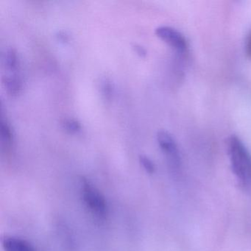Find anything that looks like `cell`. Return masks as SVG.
I'll return each instance as SVG.
<instances>
[{
	"mask_svg": "<svg viewBox=\"0 0 251 251\" xmlns=\"http://www.w3.org/2000/svg\"><path fill=\"white\" fill-rule=\"evenodd\" d=\"M139 161H140V164H142L143 168L148 173H154V171H155V165H154L153 162L148 156L145 155H141L139 156Z\"/></svg>",
	"mask_w": 251,
	"mask_h": 251,
	"instance_id": "8fae6325",
	"label": "cell"
},
{
	"mask_svg": "<svg viewBox=\"0 0 251 251\" xmlns=\"http://www.w3.org/2000/svg\"><path fill=\"white\" fill-rule=\"evenodd\" d=\"M157 140L170 163L173 165H177L179 162L178 151L173 136L166 130H161L157 133Z\"/></svg>",
	"mask_w": 251,
	"mask_h": 251,
	"instance_id": "277c9868",
	"label": "cell"
},
{
	"mask_svg": "<svg viewBox=\"0 0 251 251\" xmlns=\"http://www.w3.org/2000/svg\"><path fill=\"white\" fill-rule=\"evenodd\" d=\"M227 146L233 173L242 186L251 188V154L237 136H230L227 141Z\"/></svg>",
	"mask_w": 251,
	"mask_h": 251,
	"instance_id": "6da1fadb",
	"label": "cell"
},
{
	"mask_svg": "<svg viewBox=\"0 0 251 251\" xmlns=\"http://www.w3.org/2000/svg\"><path fill=\"white\" fill-rule=\"evenodd\" d=\"M101 93L105 100H110L112 98L114 93V86L111 80L108 79H104L100 84Z\"/></svg>",
	"mask_w": 251,
	"mask_h": 251,
	"instance_id": "30bf717a",
	"label": "cell"
},
{
	"mask_svg": "<svg viewBox=\"0 0 251 251\" xmlns=\"http://www.w3.org/2000/svg\"><path fill=\"white\" fill-rule=\"evenodd\" d=\"M133 48L136 51V53L140 56L145 57L147 55L146 49L142 45H139V44H133Z\"/></svg>",
	"mask_w": 251,
	"mask_h": 251,
	"instance_id": "7c38bea8",
	"label": "cell"
},
{
	"mask_svg": "<svg viewBox=\"0 0 251 251\" xmlns=\"http://www.w3.org/2000/svg\"><path fill=\"white\" fill-rule=\"evenodd\" d=\"M61 125L63 128L69 133H77L81 130L80 122L74 118H64Z\"/></svg>",
	"mask_w": 251,
	"mask_h": 251,
	"instance_id": "9c48e42d",
	"label": "cell"
},
{
	"mask_svg": "<svg viewBox=\"0 0 251 251\" xmlns=\"http://www.w3.org/2000/svg\"><path fill=\"white\" fill-rule=\"evenodd\" d=\"M0 134L2 145L6 148H10L13 142V132L8 122L2 117L0 121Z\"/></svg>",
	"mask_w": 251,
	"mask_h": 251,
	"instance_id": "ba28073f",
	"label": "cell"
},
{
	"mask_svg": "<svg viewBox=\"0 0 251 251\" xmlns=\"http://www.w3.org/2000/svg\"><path fill=\"white\" fill-rule=\"evenodd\" d=\"M80 195L85 206L95 220L103 222L108 216V202L105 196L90 180L82 177L80 184Z\"/></svg>",
	"mask_w": 251,
	"mask_h": 251,
	"instance_id": "7a4b0ae2",
	"label": "cell"
},
{
	"mask_svg": "<svg viewBox=\"0 0 251 251\" xmlns=\"http://www.w3.org/2000/svg\"><path fill=\"white\" fill-rule=\"evenodd\" d=\"M56 36L59 40L62 41V42H68L69 35L67 32L64 31V30H60L57 33Z\"/></svg>",
	"mask_w": 251,
	"mask_h": 251,
	"instance_id": "4fadbf2b",
	"label": "cell"
},
{
	"mask_svg": "<svg viewBox=\"0 0 251 251\" xmlns=\"http://www.w3.org/2000/svg\"><path fill=\"white\" fill-rule=\"evenodd\" d=\"M2 243L4 251H37L30 242L17 236H5Z\"/></svg>",
	"mask_w": 251,
	"mask_h": 251,
	"instance_id": "5b68a950",
	"label": "cell"
},
{
	"mask_svg": "<svg viewBox=\"0 0 251 251\" xmlns=\"http://www.w3.org/2000/svg\"><path fill=\"white\" fill-rule=\"evenodd\" d=\"M2 83L9 95H18L22 89V80L17 73H8L2 76Z\"/></svg>",
	"mask_w": 251,
	"mask_h": 251,
	"instance_id": "8992f818",
	"label": "cell"
},
{
	"mask_svg": "<svg viewBox=\"0 0 251 251\" xmlns=\"http://www.w3.org/2000/svg\"><path fill=\"white\" fill-rule=\"evenodd\" d=\"M246 54L249 58H251V33L247 39Z\"/></svg>",
	"mask_w": 251,
	"mask_h": 251,
	"instance_id": "5bb4252c",
	"label": "cell"
},
{
	"mask_svg": "<svg viewBox=\"0 0 251 251\" xmlns=\"http://www.w3.org/2000/svg\"><path fill=\"white\" fill-rule=\"evenodd\" d=\"M155 34L167 42L170 46L180 52L186 50L187 48L186 39L180 32L168 26H160L155 30Z\"/></svg>",
	"mask_w": 251,
	"mask_h": 251,
	"instance_id": "3957f363",
	"label": "cell"
},
{
	"mask_svg": "<svg viewBox=\"0 0 251 251\" xmlns=\"http://www.w3.org/2000/svg\"><path fill=\"white\" fill-rule=\"evenodd\" d=\"M4 66L8 73H17L18 67V57L14 48H8L4 54Z\"/></svg>",
	"mask_w": 251,
	"mask_h": 251,
	"instance_id": "52a82bcc",
	"label": "cell"
}]
</instances>
